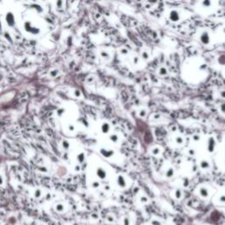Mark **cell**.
I'll use <instances>...</instances> for the list:
<instances>
[{"label":"cell","instance_id":"1","mask_svg":"<svg viewBox=\"0 0 225 225\" xmlns=\"http://www.w3.org/2000/svg\"><path fill=\"white\" fill-rule=\"evenodd\" d=\"M200 193H201V195L203 197H207L208 195V190H206L205 188H202V189H201L200 190Z\"/></svg>","mask_w":225,"mask_h":225},{"label":"cell","instance_id":"2","mask_svg":"<svg viewBox=\"0 0 225 225\" xmlns=\"http://www.w3.org/2000/svg\"><path fill=\"white\" fill-rule=\"evenodd\" d=\"M123 225H130V220L127 217H125L123 219Z\"/></svg>","mask_w":225,"mask_h":225},{"label":"cell","instance_id":"3","mask_svg":"<svg viewBox=\"0 0 225 225\" xmlns=\"http://www.w3.org/2000/svg\"><path fill=\"white\" fill-rule=\"evenodd\" d=\"M150 223H151V225H162L161 222H159L158 220H152Z\"/></svg>","mask_w":225,"mask_h":225},{"label":"cell","instance_id":"4","mask_svg":"<svg viewBox=\"0 0 225 225\" xmlns=\"http://www.w3.org/2000/svg\"><path fill=\"white\" fill-rule=\"evenodd\" d=\"M107 221H108V222H114V217L112 216V215H109L107 216Z\"/></svg>","mask_w":225,"mask_h":225},{"label":"cell","instance_id":"5","mask_svg":"<svg viewBox=\"0 0 225 225\" xmlns=\"http://www.w3.org/2000/svg\"><path fill=\"white\" fill-rule=\"evenodd\" d=\"M181 197V193H180V191H177L176 192V198L177 199H179Z\"/></svg>","mask_w":225,"mask_h":225},{"label":"cell","instance_id":"6","mask_svg":"<svg viewBox=\"0 0 225 225\" xmlns=\"http://www.w3.org/2000/svg\"><path fill=\"white\" fill-rule=\"evenodd\" d=\"M220 201L222 202H225V195H222V196L220 197Z\"/></svg>","mask_w":225,"mask_h":225},{"label":"cell","instance_id":"7","mask_svg":"<svg viewBox=\"0 0 225 225\" xmlns=\"http://www.w3.org/2000/svg\"><path fill=\"white\" fill-rule=\"evenodd\" d=\"M142 202H147V199L146 198H142Z\"/></svg>","mask_w":225,"mask_h":225}]
</instances>
